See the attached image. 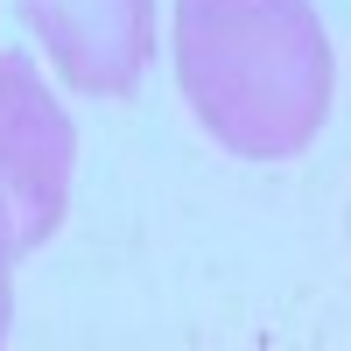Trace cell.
Masks as SVG:
<instances>
[{"label": "cell", "instance_id": "1", "mask_svg": "<svg viewBox=\"0 0 351 351\" xmlns=\"http://www.w3.org/2000/svg\"><path fill=\"white\" fill-rule=\"evenodd\" d=\"M176 77L211 141L246 162L302 155L330 112V43L309 0H176Z\"/></svg>", "mask_w": 351, "mask_h": 351}, {"label": "cell", "instance_id": "2", "mask_svg": "<svg viewBox=\"0 0 351 351\" xmlns=\"http://www.w3.org/2000/svg\"><path fill=\"white\" fill-rule=\"evenodd\" d=\"M71 120L43 99L21 56H0V197L14 211V246H43L71 190Z\"/></svg>", "mask_w": 351, "mask_h": 351}, {"label": "cell", "instance_id": "3", "mask_svg": "<svg viewBox=\"0 0 351 351\" xmlns=\"http://www.w3.org/2000/svg\"><path fill=\"white\" fill-rule=\"evenodd\" d=\"M43 49L77 92L127 99L148 64V0H21Z\"/></svg>", "mask_w": 351, "mask_h": 351}, {"label": "cell", "instance_id": "4", "mask_svg": "<svg viewBox=\"0 0 351 351\" xmlns=\"http://www.w3.org/2000/svg\"><path fill=\"white\" fill-rule=\"evenodd\" d=\"M14 225H8V204H0V330H8V260H14Z\"/></svg>", "mask_w": 351, "mask_h": 351}]
</instances>
